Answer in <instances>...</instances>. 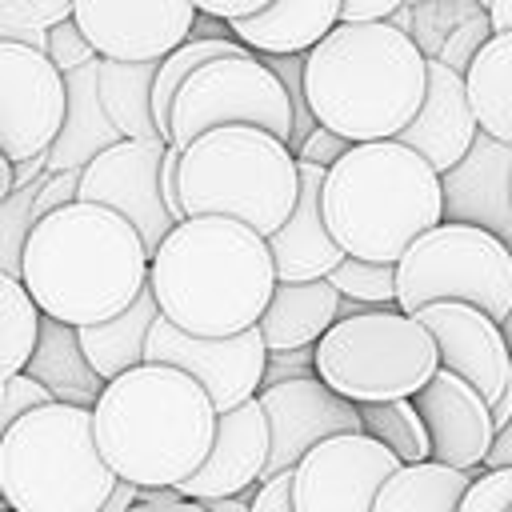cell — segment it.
<instances>
[{
    "mask_svg": "<svg viewBox=\"0 0 512 512\" xmlns=\"http://www.w3.org/2000/svg\"><path fill=\"white\" fill-rule=\"evenodd\" d=\"M276 280L268 236L232 216L176 220L148 264V288L160 312L196 336L256 328Z\"/></svg>",
    "mask_w": 512,
    "mask_h": 512,
    "instance_id": "obj_1",
    "label": "cell"
},
{
    "mask_svg": "<svg viewBox=\"0 0 512 512\" xmlns=\"http://www.w3.org/2000/svg\"><path fill=\"white\" fill-rule=\"evenodd\" d=\"M152 252L140 228L108 204L72 200L32 224L20 280L44 316L96 324L148 288Z\"/></svg>",
    "mask_w": 512,
    "mask_h": 512,
    "instance_id": "obj_2",
    "label": "cell"
},
{
    "mask_svg": "<svg viewBox=\"0 0 512 512\" xmlns=\"http://www.w3.org/2000/svg\"><path fill=\"white\" fill-rule=\"evenodd\" d=\"M424 92L428 52L396 20H340L304 52L312 116L352 144L400 136Z\"/></svg>",
    "mask_w": 512,
    "mask_h": 512,
    "instance_id": "obj_3",
    "label": "cell"
},
{
    "mask_svg": "<svg viewBox=\"0 0 512 512\" xmlns=\"http://www.w3.org/2000/svg\"><path fill=\"white\" fill-rule=\"evenodd\" d=\"M216 404L208 388L160 360H144L112 376L92 408L96 444L120 480L140 488L188 480L212 440H216Z\"/></svg>",
    "mask_w": 512,
    "mask_h": 512,
    "instance_id": "obj_4",
    "label": "cell"
},
{
    "mask_svg": "<svg viewBox=\"0 0 512 512\" xmlns=\"http://www.w3.org/2000/svg\"><path fill=\"white\" fill-rule=\"evenodd\" d=\"M320 208L348 256L396 264L444 220V176L396 136L360 140L324 172Z\"/></svg>",
    "mask_w": 512,
    "mask_h": 512,
    "instance_id": "obj_5",
    "label": "cell"
},
{
    "mask_svg": "<svg viewBox=\"0 0 512 512\" xmlns=\"http://www.w3.org/2000/svg\"><path fill=\"white\" fill-rule=\"evenodd\" d=\"M120 476L96 444L92 408L44 400L0 440V500L8 512H100Z\"/></svg>",
    "mask_w": 512,
    "mask_h": 512,
    "instance_id": "obj_6",
    "label": "cell"
},
{
    "mask_svg": "<svg viewBox=\"0 0 512 512\" xmlns=\"http://www.w3.org/2000/svg\"><path fill=\"white\" fill-rule=\"evenodd\" d=\"M300 200V160L268 128L220 124L180 152L184 216H232L272 236Z\"/></svg>",
    "mask_w": 512,
    "mask_h": 512,
    "instance_id": "obj_7",
    "label": "cell"
},
{
    "mask_svg": "<svg viewBox=\"0 0 512 512\" xmlns=\"http://www.w3.org/2000/svg\"><path fill=\"white\" fill-rule=\"evenodd\" d=\"M436 368L440 344L432 328L400 304L340 316L316 340V376L356 404L416 396Z\"/></svg>",
    "mask_w": 512,
    "mask_h": 512,
    "instance_id": "obj_8",
    "label": "cell"
},
{
    "mask_svg": "<svg viewBox=\"0 0 512 512\" xmlns=\"http://www.w3.org/2000/svg\"><path fill=\"white\" fill-rule=\"evenodd\" d=\"M432 300H468L504 320L512 308V244L476 220H440L396 260V304L420 312Z\"/></svg>",
    "mask_w": 512,
    "mask_h": 512,
    "instance_id": "obj_9",
    "label": "cell"
},
{
    "mask_svg": "<svg viewBox=\"0 0 512 512\" xmlns=\"http://www.w3.org/2000/svg\"><path fill=\"white\" fill-rule=\"evenodd\" d=\"M220 124H256L280 140H292V96L260 52L200 64L172 100L168 144L188 148L200 132Z\"/></svg>",
    "mask_w": 512,
    "mask_h": 512,
    "instance_id": "obj_10",
    "label": "cell"
},
{
    "mask_svg": "<svg viewBox=\"0 0 512 512\" xmlns=\"http://www.w3.org/2000/svg\"><path fill=\"white\" fill-rule=\"evenodd\" d=\"M68 112L64 68L36 44L0 40V152L32 160L52 148Z\"/></svg>",
    "mask_w": 512,
    "mask_h": 512,
    "instance_id": "obj_11",
    "label": "cell"
},
{
    "mask_svg": "<svg viewBox=\"0 0 512 512\" xmlns=\"http://www.w3.org/2000/svg\"><path fill=\"white\" fill-rule=\"evenodd\" d=\"M400 468V456L368 432H336L308 448L292 468L296 512H372L380 484Z\"/></svg>",
    "mask_w": 512,
    "mask_h": 512,
    "instance_id": "obj_12",
    "label": "cell"
},
{
    "mask_svg": "<svg viewBox=\"0 0 512 512\" xmlns=\"http://www.w3.org/2000/svg\"><path fill=\"white\" fill-rule=\"evenodd\" d=\"M144 360H160V364H176V368L192 372L208 388L216 412H228L264 388L268 344H264L260 324L244 328L236 336H196L160 312L148 332Z\"/></svg>",
    "mask_w": 512,
    "mask_h": 512,
    "instance_id": "obj_13",
    "label": "cell"
},
{
    "mask_svg": "<svg viewBox=\"0 0 512 512\" xmlns=\"http://www.w3.org/2000/svg\"><path fill=\"white\" fill-rule=\"evenodd\" d=\"M164 148L168 140L124 136L80 168V200H96L128 216L140 228L148 252H156L160 240L176 228V216L168 212L164 192H160Z\"/></svg>",
    "mask_w": 512,
    "mask_h": 512,
    "instance_id": "obj_14",
    "label": "cell"
},
{
    "mask_svg": "<svg viewBox=\"0 0 512 512\" xmlns=\"http://www.w3.org/2000/svg\"><path fill=\"white\" fill-rule=\"evenodd\" d=\"M416 316L432 328L440 344V364L484 392L500 432L512 420V348L500 320L468 300H432Z\"/></svg>",
    "mask_w": 512,
    "mask_h": 512,
    "instance_id": "obj_15",
    "label": "cell"
},
{
    "mask_svg": "<svg viewBox=\"0 0 512 512\" xmlns=\"http://www.w3.org/2000/svg\"><path fill=\"white\" fill-rule=\"evenodd\" d=\"M256 400L264 404L268 432H272V452H268L264 476L296 468L308 448H316L320 440H328L336 432H364L360 404L340 396L320 376H296V380L264 384L256 392Z\"/></svg>",
    "mask_w": 512,
    "mask_h": 512,
    "instance_id": "obj_16",
    "label": "cell"
},
{
    "mask_svg": "<svg viewBox=\"0 0 512 512\" xmlns=\"http://www.w3.org/2000/svg\"><path fill=\"white\" fill-rule=\"evenodd\" d=\"M196 0H72V20L112 60H160L196 28Z\"/></svg>",
    "mask_w": 512,
    "mask_h": 512,
    "instance_id": "obj_17",
    "label": "cell"
},
{
    "mask_svg": "<svg viewBox=\"0 0 512 512\" xmlns=\"http://www.w3.org/2000/svg\"><path fill=\"white\" fill-rule=\"evenodd\" d=\"M412 400L428 424L432 460L452 468H484V456L496 440V416L472 380L440 364Z\"/></svg>",
    "mask_w": 512,
    "mask_h": 512,
    "instance_id": "obj_18",
    "label": "cell"
},
{
    "mask_svg": "<svg viewBox=\"0 0 512 512\" xmlns=\"http://www.w3.org/2000/svg\"><path fill=\"white\" fill-rule=\"evenodd\" d=\"M272 452V432H268V412L252 396L216 420V440L204 456V464L176 484L180 496L212 500V496H236L244 488H256L264 480Z\"/></svg>",
    "mask_w": 512,
    "mask_h": 512,
    "instance_id": "obj_19",
    "label": "cell"
},
{
    "mask_svg": "<svg viewBox=\"0 0 512 512\" xmlns=\"http://www.w3.org/2000/svg\"><path fill=\"white\" fill-rule=\"evenodd\" d=\"M396 140L416 148L440 176L452 172L456 164H464V156H472V148L480 140V120L472 112V100H468V88H464V72H456L440 56H428L424 104L400 128Z\"/></svg>",
    "mask_w": 512,
    "mask_h": 512,
    "instance_id": "obj_20",
    "label": "cell"
},
{
    "mask_svg": "<svg viewBox=\"0 0 512 512\" xmlns=\"http://www.w3.org/2000/svg\"><path fill=\"white\" fill-rule=\"evenodd\" d=\"M324 172H328L324 164L300 160V200H296L292 216L268 236V248H272L280 280H320L348 256L336 244V236H332V228L324 220V208H320Z\"/></svg>",
    "mask_w": 512,
    "mask_h": 512,
    "instance_id": "obj_21",
    "label": "cell"
},
{
    "mask_svg": "<svg viewBox=\"0 0 512 512\" xmlns=\"http://www.w3.org/2000/svg\"><path fill=\"white\" fill-rule=\"evenodd\" d=\"M68 80V112H64V128L48 148V168H84L96 152H104L108 144L124 140V132L112 124L104 100H100V56L64 72Z\"/></svg>",
    "mask_w": 512,
    "mask_h": 512,
    "instance_id": "obj_22",
    "label": "cell"
},
{
    "mask_svg": "<svg viewBox=\"0 0 512 512\" xmlns=\"http://www.w3.org/2000/svg\"><path fill=\"white\" fill-rule=\"evenodd\" d=\"M340 320V288L320 280H276V292L260 316V332L268 352L308 348Z\"/></svg>",
    "mask_w": 512,
    "mask_h": 512,
    "instance_id": "obj_23",
    "label": "cell"
},
{
    "mask_svg": "<svg viewBox=\"0 0 512 512\" xmlns=\"http://www.w3.org/2000/svg\"><path fill=\"white\" fill-rule=\"evenodd\" d=\"M344 0H272L256 16L228 24L236 40L252 52H308L340 24Z\"/></svg>",
    "mask_w": 512,
    "mask_h": 512,
    "instance_id": "obj_24",
    "label": "cell"
},
{
    "mask_svg": "<svg viewBox=\"0 0 512 512\" xmlns=\"http://www.w3.org/2000/svg\"><path fill=\"white\" fill-rule=\"evenodd\" d=\"M32 380H40L52 400H64V404H84V408H96L100 392H104V376L92 368L84 344H80V328L76 324H64L56 316H44L40 320V340H36V352L24 368Z\"/></svg>",
    "mask_w": 512,
    "mask_h": 512,
    "instance_id": "obj_25",
    "label": "cell"
},
{
    "mask_svg": "<svg viewBox=\"0 0 512 512\" xmlns=\"http://www.w3.org/2000/svg\"><path fill=\"white\" fill-rule=\"evenodd\" d=\"M464 88L480 120V132L512 148V28L492 32L476 48L464 72Z\"/></svg>",
    "mask_w": 512,
    "mask_h": 512,
    "instance_id": "obj_26",
    "label": "cell"
},
{
    "mask_svg": "<svg viewBox=\"0 0 512 512\" xmlns=\"http://www.w3.org/2000/svg\"><path fill=\"white\" fill-rule=\"evenodd\" d=\"M160 316V304L152 296V288H144L124 312L108 316V320H96V324H80V344L92 360V368L112 380L136 364H144V352H148V332Z\"/></svg>",
    "mask_w": 512,
    "mask_h": 512,
    "instance_id": "obj_27",
    "label": "cell"
},
{
    "mask_svg": "<svg viewBox=\"0 0 512 512\" xmlns=\"http://www.w3.org/2000/svg\"><path fill=\"white\" fill-rule=\"evenodd\" d=\"M476 468H452L440 460L400 464L376 492L372 512H456Z\"/></svg>",
    "mask_w": 512,
    "mask_h": 512,
    "instance_id": "obj_28",
    "label": "cell"
},
{
    "mask_svg": "<svg viewBox=\"0 0 512 512\" xmlns=\"http://www.w3.org/2000/svg\"><path fill=\"white\" fill-rule=\"evenodd\" d=\"M160 60H112L100 56V100L124 136L164 140L152 112V84Z\"/></svg>",
    "mask_w": 512,
    "mask_h": 512,
    "instance_id": "obj_29",
    "label": "cell"
},
{
    "mask_svg": "<svg viewBox=\"0 0 512 512\" xmlns=\"http://www.w3.org/2000/svg\"><path fill=\"white\" fill-rule=\"evenodd\" d=\"M40 304L20 276L0 272V384L20 376L40 340Z\"/></svg>",
    "mask_w": 512,
    "mask_h": 512,
    "instance_id": "obj_30",
    "label": "cell"
},
{
    "mask_svg": "<svg viewBox=\"0 0 512 512\" xmlns=\"http://www.w3.org/2000/svg\"><path fill=\"white\" fill-rule=\"evenodd\" d=\"M360 420H364L368 436H376L384 448H392L400 456V464L432 460V436H428V424L412 396L368 400V404H360Z\"/></svg>",
    "mask_w": 512,
    "mask_h": 512,
    "instance_id": "obj_31",
    "label": "cell"
},
{
    "mask_svg": "<svg viewBox=\"0 0 512 512\" xmlns=\"http://www.w3.org/2000/svg\"><path fill=\"white\" fill-rule=\"evenodd\" d=\"M328 280L340 288V296L364 300L372 308L380 304H396V264L388 260H360V256H344Z\"/></svg>",
    "mask_w": 512,
    "mask_h": 512,
    "instance_id": "obj_32",
    "label": "cell"
},
{
    "mask_svg": "<svg viewBox=\"0 0 512 512\" xmlns=\"http://www.w3.org/2000/svg\"><path fill=\"white\" fill-rule=\"evenodd\" d=\"M40 180L24 184V188H12V196L0 200V272H8V276H20V268H24V244H28L32 224H36L32 204H36Z\"/></svg>",
    "mask_w": 512,
    "mask_h": 512,
    "instance_id": "obj_33",
    "label": "cell"
},
{
    "mask_svg": "<svg viewBox=\"0 0 512 512\" xmlns=\"http://www.w3.org/2000/svg\"><path fill=\"white\" fill-rule=\"evenodd\" d=\"M508 508H512V464H500L472 476L456 512H508Z\"/></svg>",
    "mask_w": 512,
    "mask_h": 512,
    "instance_id": "obj_34",
    "label": "cell"
},
{
    "mask_svg": "<svg viewBox=\"0 0 512 512\" xmlns=\"http://www.w3.org/2000/svg\"><path fill=\"white\" fill-rule=\"evenodd\" d=\"M48 56H52L64 72H72V68H80V64L96 60L100 52H96V48H92V40L84 36V28L68 16V20H60V24H52V28H48Z\"/></svg>",
    "mask_w": 512,
    "mask_h": 512,
    "instance_id": "obj_35",
    "label": "cell"
},
{
    "mask_svg": "<svg viewBox=\"0 0 512 512\" xmlns=\"http://www.w3.org/2000/svg\"><path fill=\"white\" fill-rule=\"evenodd\" d=\"M44 400H52V392H48L40 380H32L28 372L4 380V384H0V440H4V432L20 420V412H28L32 404H44Z\"/></svg>",
    "mask_w": 512,
    "mask_h": 512,
    "instance_id": "obj_36",
    "label": "cell"
},
{
    "mask_svg": "<svg viewBox=\"0 0 512 512\" xmlns=\"http://www.w3.org/2000/svg\"><path fill=\"white\" fill-rule=\"evenodd\" d=\"M492 36V20H488V8L472 20V24H464V28H456L448 40H444V48L436 52L444 64H452L456 72H468V64H472V56H476V48L484 44Z\"/></svg>",
    "mask_w": 512,
    "mask_h": 512,
    "instance_id": "obj_37",
    "label": "cell"
},
{
    "mask_svg": "<svg viewBox=\"0 0 512 512\" xmlns=\"http://www.w3.org/2000/svg\"><path fill=\"white\" fill-rule=\"evenodd\" d=\"M72 200H80V168H60V172H44V180H40V188H36V204H32V212H36V220L40 216H48L52 208H64V204H72Z\"/></svg>",
    "mask_w": 512,
    "mask_h": 512,
    "instance_id": "obj_38",
    "label": "cell"
},
{
    "mask_svg": "<svg viewBox=\"0 0 512 512\" xmlns=\"http://www.w3.org/2000/svg\"><path fill=\"white\" fill-rule=\"evenodd\" d=\"M124 512H208V504L196 496H180L176 484H148Z\"/></svg>",
    "mask_w": 512,
    "mask_h": 512,
    "instance_id": "obj_39",
    "label": "cell"
},
{
    "mask_svg": "<svg viewBox=\"0 0 512 512\" xmlns=\"http://www.w3.org/2000/svg\"><path fill=\"white\" fill-rule=\"evenodd\" d=\"M296 376H316V344H308V348L268 352L264 384H280V380H296Z\"/></svg>",
    "mask_w": 512,
    "mask_h": 512,
    "instance_id": "obj_40",
    "label": "cell"
},
{
    "mask_svg": "<svg viewBox=\"0 0 512 512\" xmlns=\"http://www.w3.org/2000/svg\"><path fill=\"white\" fill-rule=\"evenodd\" d=\"M348 148H352V140H348V136H340V132L324 128V124H316V128L308 132V140L296 148V156H300V160H312V164L332 168Z\"/></svg>",
    "mask_w": 512,
    "mask_h": 512,
    "instance_id": "obj_41",
    "label": "cell"
},
{
    "mask_svg": "<svg viewBox=\"0 0 512 512\" xmlns=\"http://www.w3.org/2000/svg\"><path fill=\"white\" fill-rule=\"evenodd\" d=\"M252 512H296V504H292V468L276 472V476H264L256 484Z\"/></svg>",
    "mask_w": 512,
    "mask_h": 512,
    "instance_id": "obj_42",
    "label": "cell"
},
{
    "mask_svg": "<svg viewBox=\"0 0 512 512\" xmlns=\"http://www.w3.org/2000/svg\"><path fill=\"white\" fill-rule=\"evenodd\" d=\"M272 0H196V8H200V16H212V20H224V24H232V20H240V16H256L260 8H268Z\"/></svg>",
    "mask_w": 512,
    "mask_h": 512,
    "instance_id": "obj_43",
    "label": "cell"
},
{
    "mask_svg": "<svg viewBox=\"0 0 512 512\" xmlns=\"http://www.w3.org/2000/svg\"><path fill=\"white\" fill-rule=\"evenodd\" d=\"M408 0H344L340 20H388L392 12H400Z\"/></svg>",
    "mask_w": 512,
    "mask_h": 512,
    "instance_id": "obj_44",
    "label": "cell"
},
{
    "mask_svg": "<svg viewBox=\"0 0 512 512\" xmlns=\"http://www.w3.org/2000/svg\"><path fill=\"white\" fill-rule=\"evenodd\" d=\"M24 12H32L44 28H52V24H60V20H68L72 16V0H16Z\"/></svg>",
    "mask_w": 512,
    "mask_h": 512,
    "instance_id": "obj_45",
    "label": "cell"
},
{
    "mask_svg": "<svg viewBox=\"0 0 512 512\" xmlns=\"http://www.w3.org/2000/svg\"><path fill=\"white\" fill-rule=\"evenodd\" d=\"M44 172H48V152H40V156H32V160H16V164H12V188L36 184Z\"/></svg>",
    "mask_w": 512,
    "mask_h": 512,
    "instance_id": "obj_46",
    "label": "cell"
},
{
    "mask_svg": "<svg viewBox=\"0 0 512 512\" xmlns=\"http://www.w3.org/2000/svg\"><path fill=\"white\" fill-rule=\"evenodd\" d=\"M500 464H512V420L496 432V440H492V448L484 456V468H500Z\"/></svg>",
    "mask_w": 512,
    "mask_h": 512,
    "instance_id": "obj_47",
    "label": "cell"
},
{
    "mask_svg": "<svg viewBox=\"0 0 512 512\" xmlns=\"http://www.w3.org/2000/svg\"><path fill=\"white\" fill-rule=\"evenodd\" d=\"M252 496H256V488H244L236 496H212L204 504H208V512H252Z\"/></svg>",
    "mask_w": 512,
    "mask_h": 512,
    "instance_id": "obj_48",
    "label": "cell"
},
{
    "mask_svg": "<svg viewBox=\"0 0 512 512\" xmlns=\"http://www.w3.org/2000/svg\"><path fill=\"white\" fill-rule=\"evenodd\" d=\"M488 20H492V32L512 28V0H492L488 4Z\"/></svg>",
    "mask_w": 512,
    "mask_h": 512,
    "instance_id": "obj_49",
    "label": "cell"
},
{
    "mask_svg": "<svg viewBox=\"0 0 512 512\" xmlns=\"http://www.w3.org/2000/svg\"><path fill=\"white\" fill-rule=\"evenodd\" d=\"M12 196V160L0 152V200Z\"/></svg>",
    "mask_w": 512,
    "mask_h": 512,
    "instance_id": "obj_50",
    "label": "cell"
},
{
    "mask_svg": "<svg viewBox=\"0 0 512 512\" xmlns=\"http://www.w3.org/2000/svg\"><path fill=\"white\" fill-rule=\"evenodd\" d=\"M500 328H504V340H508V348H512V308H508V316L500 320Z\"/></svg>",
    "mask_w": 512,
    "mask_h": 512,
    "instance_id": "obj_51",
    "label": "cell"
},
{
    "mask_svg": "<svg viewBox=\"0 0 512 512\" xmlns=\"http://www.w3.org/2000/svg\"><path fill=\"white\" fill-rule=\"evenodd\" d=\"M508 204H512V164H508Z\"/></svg>",
    "mask_w": 512,
    "mask_h": 512,
    "instance_id": "obj_52",
    "label": "cell"
},
{
    "mask_svg": "<svg viewBox=\"0 0 512 512\" xmlns=\"http://www.w3.org/2000/svg\"><path fill=\"white\" fill-rule=\"evenodd\" d=\"M0 508H8V504H4V500H0Z\"/></svg>",
    "mask_w": 512,
    "mask_h": 512,
    "instance_id": "obj_53",
    "label": "cell"
},
{
    "mask_svg": "<svg viewBox=\"0 0 512 512\" xmlns=\"http://www.w3.org/2000/svg\"><path fill=\"white\" fill-rule=\"evenodd\" d=\"M508 512H512V508H508Z\"/></svg>",
    "mask_w": 512,
    "mask_h": 512,
    "instance_id": "obj_54",
    "label": "cell"
}]
</instances>
